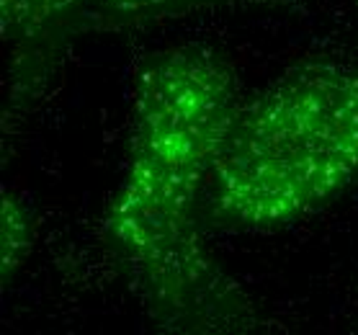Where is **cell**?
Returning a JSON list of instances; mask_svg holds the SVG:
<instances>
[{
  "label": "cell",
  "mask_w": 358,
  "mask_h": 335,
  "mask_svg": "<svg viewBox=\"0 0 358 335\" xmlns=\"http://www.w3.org/2000/svg\"><path fill=\"white\" fill-rule=\"evenodd\" d=\"M227 0H0L6 50L3 127L18 122L41 99L70 44L88 34L122 31Z\"/></svg>",
  "instance_id": "3"
},
{
  "label": "cell",
  "mask_w": 358,
  "mask_h": 335,
  "mask_svg": "<svg viewBox=\"0 0 358 335\" xmlns=\"http://www.w3.org/2000/svg\"><path fill=\"white\" fill-rule=\"evenodd\" d=\"M36 240V222L34 209L21 194L3 186V201H0V273H3V289H8L21 269L26 266Z\"/></svg>",
  "instance_id": "4"
},
{
  "label": "cell",
  "mask_w": 358,
  "mask_h": 335,
  "mask_svg": "<svg viewBox=\"0 0 358 335\" xmlns=\"http://www.w3.org/2000/svg\"><path fill=\"white\" fill-rule=\"evenodd\" d=\"M237 108L235 70L206 47L150 55L134 80L103 243L147 315L171 333H245L263 322L203 237L206 191Z\"/></svg>",
  "instance_id": "1"
},
{
  "label": "cell",
  "mask_w": 358,
  "mask_h": 335,
  "mask_svg": "<svg viewBox=\"0 0 358 335\" xmlns=\"http://www.w3.org/2000/svg\"><path fill=\"white\" fill-rule=\"evenodd\" d=\"M356 180L358 65L307 59L237 108L206 191V224L286 227Z\"/></svg>",
  "instance_id": "2"
},
{
  "label": "cell",
  "mask_w": 358,
  "mask_h": 335,
  "mask_svg": "<svg viewBox=\"0 0 358 335\" xmlns=\"http://www.w3.org/2000/svg\"><path fill=\"white\" fill-rule=\"evenodd\" d=\"M356 6H358V0H356Z\"/></svg>",
  "instance_id": "5"
}]
</instances>
